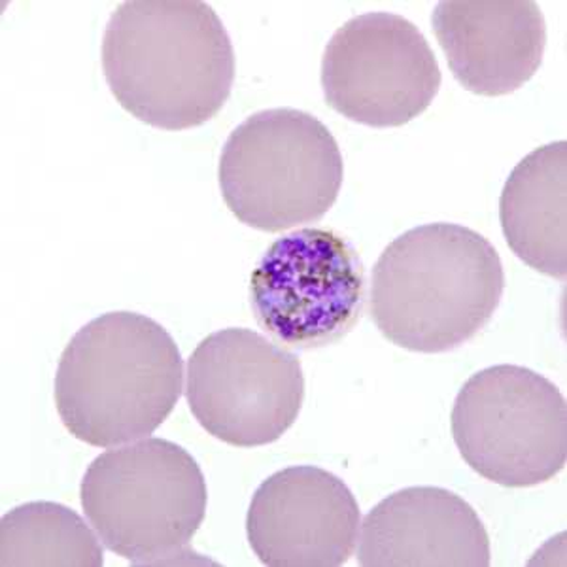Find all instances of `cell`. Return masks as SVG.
Wrapping results in <instances>:
<instances>
[{
	"label": "cell",
	"instance_id": "cell-1",
	"mask_svg": "<svg viewBox=\"0 0 567 567\" xmlns=\"http://www.w3.org/2000/svg\"><path fill=\"white\" fill-rule=\"evenodd\" d=\"M103 71L131 116L157 130H194L231 95L235 52L207 2L130 0L110 16Z\"/></svg>",
	"mask_w": 567,
	"mask_h": 567
},
{
	"label": "cell",
	"instance_id": "cell-13",
	"mask_svg": "<svg viewBox=\"0 0 567 567\" xmlns=\"http://www.w3.org/2000/svg\"><path fill=\"white\" fill-rule=\"evenodd\" d=\"M503 235L524 264L567 275V142H550L516 165L499 199Z\"/></svg>",
	"mask_w": 567,
	"mask_h": 567
},
{
	"label": "cell",
	"instance_id": "cell-5",
	"mask_svg": "<svg viewBox=\"0 0 567 567\" xmlns=\"http://www.w3.org/2000/svg\"><path fill=\"white\" fill-rule=\"evenodd\" d=\"M344 178L336 136L296 109L256 112L221 150L218 182L235 218L259 231L315 224L336 205Z\"/></svg>",
	"mask_w": 567,
	"mask_h": 567
},
{
	"label": "cell",
	"instance_id": "cell-11",
	"mask_svg": "<svg viewBox=\"0 0 567 567\" xmlns=\"http://www.w3.org/2000/svg\"><path fill=\"white\" fill-rule=\"evenodd\" d=\"M432 25L452 74L471 93L509 95L542 66L547 25L532 0H445Z\"/></svg>",
	"mask_w": 567,
	"mask_h": 567
},
{
	"label": "cell",
	"instance_id": "cell-6",
	"mask_svg": "<svg viewBox=\"0 0 567 567\" xmlns=\"http://www.w3.org/2000/svg\"><path fill=\"white\" fill-rule=\"evenodd\" d=\"M451 427L465 464L507 488L547 483L566 465V398L532 369L473 374L454 401Z\"/></svg>",
	"mask_w": 567,
	"mask_h": 567
},
{
	"label": "cell",
	"instance_id": "cell-2",
	"mask_svg": "<svg viewBox=\"0 0 567 567\" xmlns=\"http://www.w3.org/2000/svg\"><path fill=\"white\" fill-rule=\"evenodd\" d=\"M505 290L491 240L458 224H425L374 265L371 317L388 341L422 354L458 349L486 328Z\"/></svg>",
	"mask_w": 567,
	"mask_h": 567
},
{
	"label": "cell",
	"instance_id": "cell-12",
	"mask_svg": "<svg viewBox=\"0 0 567 567\" xmlns=\"http://www.w3.org/2000/svg\"><path fill=\"white\" fill-rule=\"evenodd\" d=\"M363 567H488L491 537L477 511L454 492L413 486L374 507L361 526Z\"/></svg>",
	"mask_w": 567,
	"mask_h": 567
},
{
	"label": "cell",
	"instance_id": "cell-4",
	"mask_svg": "<svg viewBox=\"0 0 567 567\" xmlns=\"http://www.w3.org/2000/svg\"><path fill=\"white\" fill-rule=\"evenodd\" d=\"M85 516L104 547L135 566L178 564L207 515L205 475L165 439L104 452L80 484Z\"/></svg>",
	"mask_w": 567,
	"mask_h": 567
},
{
	"label": "cell",
	"instance_id": "cell-8",
	"mask_svg": "<svg viewBox=\"0 0 567 567\" xmlns=\"http://www.w3.org/2000/svg\"><path fill=\"white\" fill-rule=\"evenodd\" d=\"M365 301L358 251L333 229L307 227L275 240L250 278L256 320L290 349H322L354 328Z\"/></svg>",
	"mask_w": 567,
	"mask_h": 567
},
{
	"label": "cell",
	"instance_id": "cell-9",
	"mask_svg": "<svg viewBox=\"0 0 567 567\" xmlns=\"http://www.w3.org/2000/svg\"><path fill=\"white\" fill-rule=\"evenodd\" d=\"M441 69L419 27L398 13L355 16L322 58L323 97L352 122L386 130L413 122L441 87Z\"/></svg>",
	"mask_w": 567,
	"mask_h": 567
},
{
	"label": "cell",
	"instance_id": "cell-7",
	"mask_svg": "<svg viewBox=\"0 0 567 567\" xmlns=\"http://www.w3.org/2000/svg\"><path fill=\"white\" fill-rule=\"evenodd\" d=\"M186 400L195 420L227 445H271L303 406L301 361L251 329H221L189 355Z\"/></svg>",
	"mask_w": 567,
	"mask_h": 567
},
{
	"label": "cell",
	"instance_id": "cell-10",
	"mask_svg": "<svg viewBox=\"0 0 567 567\" xmlns=\"http://www.w3.org/2000/svg\"><path fill=\"white\" fill-rule=\"evenodd\" d=\"M360 532V505L344 481L296 465L264 481L246 515L254 555L271 567H339Z\"/></svg>",
	"mask_w": 567,
	"mask_h": 567
},
{
	"label": "cell",
	"instance_id": "cell-14",
	"mask_svg": "<svg viewBox=\"0 0 567 567\" xmlns=\"http://www.w3.org/2000/svg\"><path fill=\"white\" fill-rule=\"evenodd\" d=\"M103 547L84 518L61 503H23L0 520L2 567H101Z\"/></svg>",
	"mask_w": 567,
	"mask_h": 567
},
{
	"label": "cell",
	"instance_id": "cell-3",
	"mask_svg": "<svg viewBox=\"0 0 567 567\" xmlns=\"http://www.w3.org/2000/svg\"><path fill=\"white\" fill-rule=\"evenodd\" d=\"M182 355L162 323L138 312L91 320L59 360L53 398L71 435L99 449L146 437L175 411Z\"/></svg>",
	"mask_w": 567,
	"mask_h": 567
}]
</instances>
